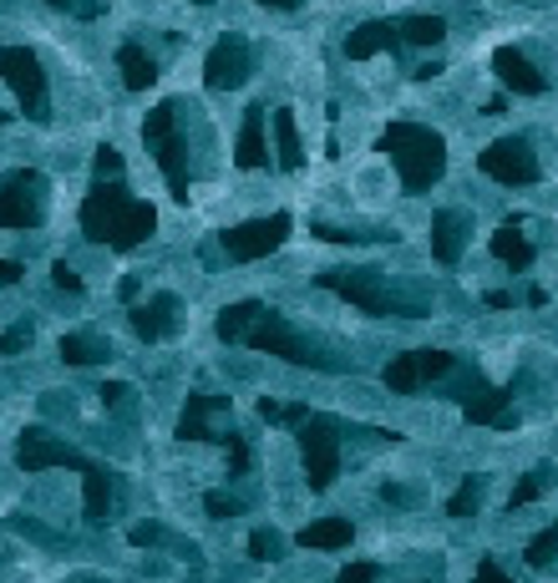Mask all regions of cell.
Wrapping results in <instances>:
<instances>
[{"mask_svg":"<svg viewBox=\"0 0 558 583\" xmlns=\"http://www.w3.org/2000/svg\"><path fill=\"white\" fill-rule=\"evenodd\" d=\"M158 228L153 203L132 198L118 178H97V188L82 203V234L92 244H108V249H138L148 234Z\"/></svg>","mask_w":558,"mask_h":583,"instance_id":"6da1fadb","label":"cell"},{"mask_svg":"<svg viewBox=\"0 0 558 583\" xmlns=\"http://www.w3.org/2000/svg\"><path fill=\"white\" fill-rule=\"evenodd\" d=\"M381 153L392 157V167L402 173L406 193H427L447 173V143H442V132L416 127V122H392V127L381 132Z\"/></svg>","mask_w":558,"mask_h":583,"instance_id":"7a4b0ae2","label":"cell"},{"mask_svg":"<svg viewBox=\"0 0 558 583\" xmlns=\"http://www.w3.org/2000/svg\"><path fill=\"white\" fill-rule=\"evenodd\" d=\"M179 102H163V108L148 112L143 122V143L153 147L158 167H163V178L168 188H173V198L189 203V143L179 137Z\"/></svg>","mask_w":558,"mask_h":583,"instance_id":"3957f363","label":"cell"},{"mask_svg":"<svg viewBox=\"0 0 558 583\" xmlns=\"http://www.w3.org/2000/svg\"><path fill=\"white\" fill-rule=\"evenodd\" d=\"M321 285L335 289L341 299H351L356 310L381 315V320H386V315H406V320H416V315H422V305H412V299H396L392 289H386V274H381V269H325Z\"/></svg>","mask_w":558,"mask_h":583,"instance_id":"277c9868","label":"cell"},{"mask_svg":"<svg viewBox=\"0 0 558 583\" xmlns=\"http://www.w3.org/2000/svg\"><path fill=\"white\" fill-rule=\"evenodd\" d=\"M244 346L250 350H264V356H280V360H290V366H315V370H341L331 356H321V350L310 346L305 335H295L285 325V315H274V310H264L260 320L250 325V335H244Z\"/></svg>","mask_w":558,"mask_h":583,"instance_id":"5b68a950","label":"cell"},{"mask_svg":"<svg viewBox=\"0 0 558 583\" xmlns=\"http://www.w3.org/2000/svg\"><path fill=\"white\" fill-rule=\"evenodd\" d=\"M0 82L16 92V102L26 108V117H31V122H47L51 117L47 72H41V61L31 57L26 47H0Z\"/></svg>","mask_w":558,"mask_h":583,"instance_id":"8992f818","label":"cell"},{"mask_svg":"<svg viewBox=\"0 0 558 583\" xmlns=\"http://www.w3.org/2000/svg\"><path fill=\"white\" fill-rule=\"evenodd\" d=\"M300 462H305L310 492H325L335 477H341V437H335V421H325V417L300 421Z\"/></svg>","mask_w":558,"mask_h":583,"instance_id":"52a82bcc","label":"cell"},{"mask_svg":"<svg viewBox=\"0 0 558 583\" xmlns=\"http://www.w3.org/2000/svg\"><path fill=\"white\" fill-rule=\"evenodd\" d=\"M47 214V178L37 167H16L0 178V228H37Z\"/></svg>","mask_w":558,"mask_h":583,"instance_id":"ba28073f","label":"cell"},{"mask_svg":"<svg viewBox=\"0 0 558 583\" xmlns=\"http://www.w3.org/2000/svg\"><path fill=\"white\" fill-rule=\"evenodd\" d=\"M477 167H483L487 178L508 183V188H528V183H538V157L534 147H528V137H498V143H487L483 153H477Z\"/></svg>","mask_w":558,"mask_h":583,"instance_id":"9c48e42d","label":"cell"},{"mask_svg":"<svg viewBox=\"0 0 558 583\" xmlns=\"http://www.w3.org/2000/svg\"><path fill=\"white\" fill-rule=\"evenodd\" d=\"M452 366H457V360H452L447 350H406V356H396L392 366L381 370V381L396 396H416V391H427L432 381H442Z\"/></svg>","mask_w":558,"mask_h":583,"instance_id":"30bf717a","label":"cell"},{"mask_svg":"<svg viewBox=\"0 0 558 583\" xmlns=\"http://www.w3.org/2000/svg\"><path fill=\"white\" fill-rule=\"evenodd\" d=\"M290 238V214H270V218H250V224L224 228V254L239 264L264 259Z\"/></svg>","mask_w":558,"mask_h":583,"instance_id":"8fae6325","label":"cell"},{"mask_svg":"<svg viewBox=\"0 0 558 583\" xmlns=\"http://www.w3.org/2000/svg\"><path fill=\"white\" fill-rule=\"evenodd\" d=\"M250 72H254V51L239 31L219 37L214 51H209V61H203V82L214 86V92H234V86H244L250 82Z\"/></svg>","mask_w":558,"mask_h":583,"instance_id":"7c38bea8","label":"cell"},{"mask_svg":"<svg viewBox=\"0 0 558 583\" xmlns=\"http://www.w3.org/2000/svg\"><path fill=\"white\" fill-rule=\"evenodd\" d=\"M16 462H21L26 472H47V467H72V472H87V467H92L82 452H72V447H67V441H57V437H47L41 427L21 431Z\"/></svg>","mask_w":558,"mask_h":583,"instance_id":"4fadbf2b","label":"cell"},{"mask_svg":"<svg viewBox=\"0 0 558 583\" xmlns=\"http://www.w3.org/2000/svg\"><path fill=\"white\" fill-rule=\"evenodd\" d=\"M463 417L473 421V427H498V431L518 427L513 391H503V386H483L477 376H473V386H467V396H463Z\"/></svg>","mask_w":558,"mask_h":583,"instance_id":"5bb4252c","label":"cell"},{"mask_svg":"<svg viewBox=\"0 0 558 583\" xmlns=\"http://www.w3.org/2000/svg\"><path fill=\"white\" fill-rule=\"evenodd\" d=\"M219 411H229V396H214V391H193L189 406H183L179 417V441H229V431L209 427V417H219Z\"/></svg>","mask_w":558,"mask_h":583,"instance_id":"9a60e30c","label":"cell"},{"mask_svg":"<svg viewBox=\"0 0 558 583\" xmlns=\"http://www.w3.org/2000/svg\"><path fill=\"white\" fill-rule=\"evenodd\" d=\"M402 47H406L402 21H366L345 37V57L351 61H371V57H381V51H402Z\"/></svg>","mask_w":558,"mask_h":583,"instance_id":"2e32d148","label":"cell"},{"mask_svg":"<svg viewBox=\"0 0 558 583\" xmlns=\"http://www.w3.org/2000/svg\"><path fill=\"white\" fill-rule=\"evenodd\" d=\"M132 330L143 335L148 346L173 335L179 330V295H153L148 305H132Z\"/></svg>","mask_w":558,"mask_h":583,"instance_id":"e0dca14e","label":"cell"},{"mask_svg":"<svg viewBox=\"0 0 558 583\" xmlns=\"http://www.w3.org/2000/svg\"><path fill=\"white\" fill-rule=\"evenodd\" d=\"M467 218L457 214V208H442V214H432V254H437V264H457L467 249Z\"/></svg>","mask_w":558,"mask_h":583,"instance_id":"ac0fdd59","label":"cell"},{"mask_svg":"<svg viewBox=\"0 0 558 583\" xmlns=\"http://www.w3.org/2000/svg\"><path fill=\"white\" fill-rule=\"evenodd\" d=\"M493 67H498V76H503V86H513L518 96H538L544 92V72H538L534 61L523 57V51H513V47H503L498 57H493Z\"/></svg>","mask_w":558,"mask_h":583,"instance_id":"d6986e66","label":"cell"},{"mask_svg":"<svg viewBox=\"0 0 558 583\" xmlns=\"http://www.w3.org/2000/svg\"><path fill=\"white\" fill-rule=\"evenodd\" d=\"M264 122H270V112H264V108H250V112H244V127H239V147H234V163H239V167H264V163H270Z\"/></svg>","mask_w":558,"mask_h":583,"instance_id":"ffe728a7","label":"cell"},{"mask_svg":"<svg viewBox=\"0 0 558 583\" xmlns=\"http://www.w3.org/2000/svg\"><path fill=\"white\" fill-rule=\"evenodd\" d=\"M264 315V305L260 299H239V305H224L219 310V320H214V330H219V340H229V346H244V335H250V325Z\"/></svg>","mask_w":558,"mask_h":583,"instance_id":"44dd1931","label":"cell"},{"mask_svg":"<svg viewBox=\"0 0 558 583\" xmlns=\"http://www.w3.org/2000/svg\"><path fill=\"white\" fill-rule=\"evenodd\" d=\"M118 72H122V82H128V92H148V86L158 82V61L148 57L138 41H128V47L118 51Z\"/></svg>","mask_w":558,"mask_h":583,"instance_id":"7402d4cb","label":"cell"},{"mask_svg":"<svg viewBox=\"0 0 558 583\" xmlns=\"http://www.w3.org/2000/svg\"><path fill=\"white\" fill-rule=\"evenodd\" d=\"M270 122H274V147H280V167H285V173H295V167L305 163V147H300V127H295V112H290V108H274V112H270Z\"/></svg>","mask_w":558,"mask_h":583,"instance_id":"603a6c76","label":"cell"},{"mask_svg":"<svg viewBox=\"0 0 558 583\" xmlns=\"http://www.w3.org/2000/svg\"><path fill=\"white\" fill-rule=\"evenodd\" d=\"M493 254H498V259L508 264V269H528V264H534V244L523 238V224H518V218H513V224H503L498 234H493Z\"/></svg>","mask_w":558,"mask_h":583,"instance_id":"cb8c5ba5","label":"cell"},{"mask_svg":"<svg viewBox=\"0 0 558 583\" xmlns=\"http://www.w3.org/2000/svg\"><path fill=\"white\" fill-rule=\"evenodd\" d=\"M351 538H356V528H351V518H321V523H310L305 533H300V548H351Z\"/></svg>","mask_w":558,"mask_h":583,"instance_id":"d4e9b609","label":"cell"},{"mask_svg":"<svg viewBox=\"0 0 558 583\" xmlns=\"http://www.w3.org/2000/svg\"><path fill=\"white\" fill-rule=\"evenodd\" d=\"M61 360L67 366H97V360H108L112 350L102 346V340H92V335H61Z\"/></svg>","mask_w":558,"mask_h":583,"instance_id":"484cf974","label":"cell"},{"mask_svg":"<svg viewBox=\"0 0 558 583\" xmlns=\"http://www.w3.org/2000/svg\"><path fill=\"white\" fill-rule=\"evenodd\" d=\"M442 37H447V21H442V16H406L402 21L406 47H442Z\"/></svg>","mask_w":558,"mask_h":583,"instance_id":"4316f807","label":"cell"},{"mask_svg":"<svg viewBox=\"0 0 558 583\" xmlns=\"http://www.w3.org/2000/svg\"><path fill=\"white\" fill-rule=\"evenodd\" d=\"M554 482H558V467H548V462H544V467H534V472H528V477L518 482V488H513L508 508H528V502H538L548 488H554Z\"/></svg>","mask_w":558,"mask_h":583,"instance_id":"83f0119b","label":"cell"},{"mask_svg":"<svg viewBox=\"0 0 558 583\" xmlns=\"http://www.w3.org/2000/svg\"><path fill=\"white\" fill-rule=\"evenodd\" d=\"M477 502H483V477H463V488L452 492L447 512H452V518H473Z\"/></svg>","mask_w":558,"mask_h":583,"instance_id":"f1b7e54d","label":"cell"},{"mask_svg":"<svg viewBox=\"0 0 558 583\" xmlns=\"http://www.w3.org/2000/svg\"><path fill=\"white\" fill-rule=\"evenodd\" d=\"M523 559L534 563V569H548V563L558 559V523H554V528H544V533H538L534 543H528V553H523Z\"/></svg>","mask_w":558,"mask_h":583,"instance_id":"f546056e","label":"cell"},{"mask_svg":"<svg viewBox=\"0 0 558 583\" xmlns=\"http://www.w3.org/2000/svg\"><path fill=\"white\" fill-rule=\"evenodd\" d=\"M250 559H260V563L280 559V533L274 528H254L250 533Z\"/></svg>","mask_w":558,"mask_h":583,"instance_id":"4dcf8cb0","label":"cell"},{"mask_svg":"<svg viewBox=\"0 0 558 583\" xmlns=\"http://www.w3.org/2000/svg\"><path fill=\"white\" fill-rule=\"evenodd\" d=\"M203 512H209V518H219V523H229V518H239V502L229 498V492H209V498H203Z\"/></svg>","mask_w":558,"mask_h":583,"instance_id":"1f68e13d","label":"cell"},{"mask_svg":"<svg viewBox=\"0 0 558 583\" xmlns=\"http://www.w3.org/2000/svg\"><path fill=\"white\" fill-rule=\"evenodd\" d=\"M229 477H239V472H250V447H244V437L239 431H229Z\"/></svg>","mask_w":558,"mask_h":583,"instance_id":"d6a6232c","label":"cell"},{"mask_svg":"<svg viewBox=\"0 0 558 583\" xmlns=\"http://www.w3.org/2000/svg\"><path fill=\"white\" fill-rule=\"evenodd\" d=\"M92 167H97V178H122V153L118 147H97Z\"/></svg>","mask_w":558,"mask_h":583,"instance_id":"836d02e7","label":"cell"},{"mask_svg":"<svg viewBox=\"0 0 558 583\" xmlns=\"http://www.w3.org/2000/svg\"><path fill=\"white\" fill-rule=\"evenodd\" d=\"M47 6H57V11H67V16H82V21H97V16H102V0H47Z\"/></svg>","mask_w":558,"mask_h":583,"instance_id":"e575fe53","label":"cell"},{"mask_svg":"<svg viewBox=\"0 0 558 583\" xmlns=\"http://www.w3.org/2000/svg\"><path fill=\"white\" fill-rule=\"evenodd\" d=\"M51 285H57V289H67V295H77V289H82V274H77L72 264L61 259L57 269H51Z\"/></svg>","mask_w":558,"mask_h":583,"instance_id":"d590c367","label":"cell"},{"mask_svg":"<svg viewBox=\"0 0 558 583\" xmlns=\"http://www.w3.org/2000/svg\"><path fill=\"white\" fill-rule=\"evenodd\" d=\"M376 579H381L376 563H351V569H341V579L335 583H376Z\"/></svg>","mask_w":558,"mask_h":583,"instance_id":"8d00e7d4","label":"cell"},{"mask_svg":"<svg viewBox=\"0 0 558 583\" xmlns=\"http://www.w3.org/2000/svg\"><path fill=\"white\" fill-rule=\"evenodd\" d=\"M310 234L325 238V244H356V238H371V234H351V228H331V224H315Z\"/></svg>","mask_w":558,"mask_h":583,"instance_id":"74e56055","label":"cell"},{"mask_svg":"<svg viewBox=\"0 0 558 583\" xmlns=\"http://www.w3.org/2000/svg\"><path fill=\"white\" fill-rule=\"evenodd\" d=\"M31 346V325H21V330H11V335H0V356H16V350H26Z\"/></svg>","mask_w":558,"mask_h":583,"instance_id":"f35d334b","label":"cell"},{"mask_svg":"<svg viewBox=\"0 0 558 583\" xmlns=\"http://www.w3.org/2000/svg\"><path fill=\"white\" fill-rule=\"evenodd\" d=\"M473 583H513V579L493 559H483V563H477V573H473Z\"/></svg>","mask_w":558,"mask_h":583,"instance_id":"ab89813d","label":"cell"},{"mask_svg":"<svg viewBox=\"0 0 558 583\" xmlns=\"http://www.w3.org/2000/svg\"><path fill=\"white\" fill-rule=\"evenodd\" d=\"M97 396H102V406H122V401H128V381H108V386H102V391H97Z\"/></svg>","mask_w":558,"mask_h":583,"instance_id":"60d3db41","label":"cell"},{"mask_svg":"<svg viewBox=\"0 0 558 583\" xmlns=\"http://www.w3.org/2000/svg\"><path fill=\"white\" fill-rule=\"evenodd\" d=\"M16 279H21V264H16V259H0V289H11Z\"/></svg>","mask_w":558,"mask_h":583,"instance_id":"b9f144b4","label":"cell"},{"mask_svg":"<svg viewBox=\"0 0 558 583\" xmlns=\"http://www.w3.org/2000/svg\"><path fill=\"white\" fill-rule=\"evenodd\" d=\"M128 538H132V543H138V548H148V543H158V528H153V523H138Z\"/></svg>","mask_w":558,"mask_h":583,"instance_id":"7bdbcfd3","label":"cell"},{"mask_svg":"<svg viewBox=\"0 0 558 583\" xmlns=\"http://www.w3.org/2000/svg\"><path fill=\"white\" fill-rule=\"evenodd\" d=\"M260 417L274 427V421H285V406H280V401H270V396H264V401H260Z\"/></svg>","mask_w":558,"mask_h":583,"instance_id":"ee69618b","label":"cell"},{"mask_svg":"<svg viewBox=\"0 0 558 583\" xmlns=\"http://www.w3.org/2000/svg\"><path fill=\"white\" fill-rule=\"evenodd\" d=\"M487 305H493V310H508V305H513V295H508V289H487Z\"/></svg>","mask_w":558,"mask_h":583,"instance_id":"f6af8a7d","label":"cell"},{"mask_svg":"<svg viewBox=\"0 0 558 583\" xmlns=\"http://www.w3.org/2000/svg\"><path fill=\"white\" fill-rule=\"evenodd\" d=\"M122 299H128V305H138V295H143V285H138V279H122V289H118Z\"/></svg>","mask_w":558,"mask_h":583,"instance_id":"bcb514c9","label":"cell"},{"mask_svg":"<svg viewBox=\"0 0 558 583\" xmlns=\"http://www.w3.org/2000/svg\"><path fill=\"white\" fill-rule=\"evenodd\" d=\"M305 417H310V411H305V406H300V401H295V406H285V421H290V427H300V421H305Z\"/></svg>","mask_w":558,"mask_h":583,"instance_id":"7dc6e473","label":"cell"},{"mask_svg":"<svg viewBox=\"0 0 558 583\" xmlns=\"http://www.w3.org/2000/svg\"><path fill=\"white\" fill-rule=\"evenodd\" d=\"M381 498H386V502H406V488H392V482H386V488H381Z\"/></svg>","mask_w":558,"mask_h":583,"instance_id":"c3c4849f","label":"cell"},{"mask_svg":"<svg viewBox=\"0 0 558 583\" xmlns=\"http://www.w3.org/2000/svg\"><path fill=\"white\" fill-rule=\"evenodd\" d=\"M254 6H274V11H295L300 0H254Z\"/></svg>","mask_w":558,"mask_h":583,"instance_id":"681fc988","label":"cell"},{"mask_svg":"<svg viewBox=\"0 0 558 583\" xmlns=\"http://www.w3.org/2000/svg\"><path fill=\"white\" fill-rule=\"evenodd\" d=\"M0 122H6V112H0Z\"/></svg>","mask_w":558,"mask_h":583,"instance_id":"f907efd6","label":"cell"}]
</instances>
